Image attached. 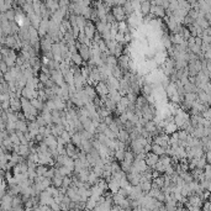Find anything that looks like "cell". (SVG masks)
<instances>
[{
	"instance_id": "obj_1",
	"label": "cell",
	"mask_w": 211,
	"mask_h": 211,
	"mask_svg": "<svg viewBox=\"0 0 211 211\" xmlns=\"http://www.w3.org/2000/svg\"><path fill=\"white\" fill-rule=\"evenodd\" d=\"M77 48H78V53L80 54V57L83 58V61L85 63L89 62L90 58H91V50H90V47L86 46V45H84V43H79L77 41Z\"/></svg>"
},
{
	"instance_id": "obj_2",
	"label": "cell",
	"mask_w": 211,
	"mask_h": 211,
	"mask_svg": "<svg viewBox=\"0 0 211 211\" xmlns=\"http://www.w3.org/2000/svg\"><path fill=\"white\" fill-rule=\"evenodd\" d=\"M111 13H113L116 22H122V21H126L127 20V16H126L122 6H114L113 10H111Z\"/></svg>"
},
{
	"instance_id": "obj_3",
	"label": "cell",
	"mask_w": 211,
	"mask_h": 211,
	"mask_svg": "<svg viewBox=\"0 0 211 211\" xmlns=\"http://www.w3.org/2000/svg\"><path fill=\"white\" fill-rule=\"evenodd\" d=\"M13 201H14V196L8 193L4 197H2V210L13 211Z\"/></svg>"
},
{
	"instance_id": "obj_4",
	"label": "cell",
	"mask_w": 211,
	"mask_h": 211,
	"mask_svg": "<svg viewBox=\"0 0 211 211\" xmlns=\"http://www.w3.org/2000/svg\"><path fill=\"white\" fill-rule=\"evenodd\" d=\"M84 32H85V36L90 40V41H93L94 40V37H95V35H96V27H95V24L93 22V21H88L86 22V26H85V29H84Z\"/></svg>"
},
{
	"instance_id": "obj_5",
	"label": "cell",
	"mask_w": 211,
	"mask_h": 211,
	"mask_svg": "<svg viewBox=\"0 0 211 211\" xmlns=\"http://www.w3.org/2000/svg\"><path fill=\"white\" fill-rule=\"evenodd\" d=\"M95 90H96V93H98V95L101 98V96H108L109 95V91H110V89H109V85L105 83V82H100L96 86H95Z\"/></svg>"
},
{
	"instance_id": "obj_6",
	"label": "cell",
	"mask_w": 211,
	"mask_h": 211,
	"mask_svg": "<svg viewBox=\"0 0 211 211\" xmlns=\"http://www.w3.org/2000/svg\"><path fill=\"white\" fill-rule=\"evenodd\" d=\"M127 180L132 186H137L141 184V174L140 173H129L127 174Z\"/></svg>"
},
{
	"instance_id": "obj_7",
	"label": "cell",
	"mask_w": 211,
	"mask_h": 211,
	"mask_svg": "<svg viewBox=\"0 0 211 211\" xmlns=\"http://www.w3.org/2000/svg\"><path fill=\"white\" fill-rule=\"evenodd\" d=\"M130 148H131V151H132L136 156L140 154V153H143V151H145V146H143L138 140L132 141L131 145H130Z\"/></svg>"
},
{
	"instance_id": "obj_8",
	"label": "cell",
	"mask_w": 211,
	"mask_h": 211,
	"mask_svg": "<svg viewBox=\"0 0 211 211\" xmlns=\"http://www.w3.org/2000/svg\"><path fill=\"white\" fill-rule=\"evenodd\" d=\"M158 162H159V157H158L157 154H154L153 152H149V153L146 156V163H147L148 167L154 168L156 164H157Z\"/></svg>"
},
{
	"instance_id": "obj_9",
	"label": "cell",
	"mask_w": 211,
	"mask_h": 211,
	"mask_svg": "<svg viewBox=\"0 0 211 211\" xmlns=\"http://www.w3.org/2000/svg\"><path fill=\"white\" fill-rule=\"evenodd\" d=\"M10 109H11L14 113H20V111H22L21 99H19V98L11 99V100H10Z\"/></svg>"
},
{
	"instance_id": "obj_10",
	"label": "cell",
	"mask_w": 211,
	"mask_h": 211,
	"mask_svg": "<svg viewBox=\"0 0 211 211\" xmlns=\"http://www.w3.org/2000/svg\"><path fill=\"white\" fill-rule=\"evenodd\" d=\"M151 14H153L157 19H162L165 16V9H163L162 6H157V5H152V9H151Z\"/></svg>"
},
{
	"instance_id": "obj_11",
	"label": "cell",
	"mask_w": 211,
	"mask_h": 211,
	"mask_svg": "<svg viewBox=\"0 0 211 211\" xmlns=\"http://www.w3.org/2000/svg\"><path fill=\"white\" fill-rule=\"evenodd\" d=\"M84 91H85V94L88 95V98L91 100V101H94L99 95H98V93H96V90H95V86H93V85H86L85 88H84Z\"/></svg>"
},
{
	"instance_id": "obj_12",
	"label": "cell",
	"mask_w": 211,
	"mask_h": 211,
	"mask_svg": "<svg viewBox=\"0 0 211 211\" xmlns=\"http://www.w3.org/2000/svg\"><path fill=\"white\" fill-rule=\"evenodd\" d=\"M47 146H48V148L51 149V151H54V149H57L58 148V142H57V138L54 137V136H50V137H46L45 138V141H43Z\"/></svg>"
},
{
	"instance_id": "obj_13",
	"label": "cell",
	"mask_w": 211,
	"mask_h": 211,
	"mask_svg": "<svg viewBox=\"0 0 211 211\" xmlns=\"http://www.w3.org/2000/svg\"><path fill=\"white\" fill-rule=\"evenodd\" d=\"M63 179H64V177L56 169V175L52 178V185L53 186H56V188H62V185H63Z\"/></svg>"
},
{
	"instance_id": "obj_14",
	"label": "cell",
	"mask_w": 211,
	"mask_h": 211,
	"mask_svg": "<svg viewBox=\"0 0 211 211\" xmlns=\"http://www.w3.org/2000/svg\"><path fill=\"white\" fill-rule=\"evenodd\" d=\"M46 8L50 10V13L53 15L56 11L59 10V2H52V0H47V2L45 3Z\"/></svg>"
},
{
	"instance_id": "obj_15",
	"label": "cell",
	"mask_w": 211,
	"mask_h": 211,
	"mask_svg": "<svg viewBox=\"0 0 211 211\" xmlns=\"http://www.w3.org/2000/svg\"><path fill=\"white\" fill-rule=\"evenodd\" d=\"M151 9H152V3L151 2H142L141 4V14L143 18H146L147 15L151 14Z\"/></svg>"
},
{
	"instance_id": "obj_16",
	"label": "cell",
	"mask_w": 211,
	"mask_h": 211,
	"mask_svg": "<svg viewBox=\"0 0 211 211\" xmlns=\"http://www.w3.org/2000/svg\"><path fill=\"white\" fill-rule=\"evenodd\" d=\"M64 131H66V127L63 125H52V136H54L56 138L61 137Z\"/></svg>"
},
{
	"instance_id": "obj_17",
	"label": "cell",
	"mask_w": 211,
	"mask_h": 211,
	"mask_svg": "<svg viewBox=\"0 0 211 211\" xmlns=\"http://www.w3.org/2000/svg\"><path fill=\"white\" fill-rule=\"evenodd\" d=\"M16 131H20V132H22V133L29 132V124H27V121H21V120H19V121L16 122Z\"/></svg>"
},
{
	"instance_id": "obj_18",
	"label": "cell",
	"mask_w": 211,
	"mask_h": 211,
	"mask_svg": "<svg viewBox=\"0 0 211 211\" xmlns=\"http://www.w3.org/2000/svg\"><path fill=\"white\" fill-rule=\"evenodd\" d=\"M31 101V105H32V106L36 109V110H38L40 113H42V110L45 109V102L43 101H41L40 99H32V100H30Z\"/></svg>"
},
{
	"instance_id": "obj_19",
	"label": "cell",
	"mask_w": 211,
	"mask_h": 211,
	"mask_svg": "<svg viewBox=\"0 0 211 211\" xmlns=\"http://www.w3.org/2000/svg\"><path fill=\"white\" fill-rule=\"evenodd\" d=\"M119 190H120V184L115 179L111 178V180L109 181V191L111 194H116V193H119Z\"/></svg>"
},
{
	"instance_id": "obj_20",
	"label": "cell",
	"mask_w": 211,
	"mask_h": 211,
	"mask_svg": "<svg viewBox=\"0 0 211 211\" xmlns=\"http://www.w3.org/2000/svg\"><path fill=\"white\" fill-rule=\"evenodd\" d=\"M96 111H98V114H99V116H100V119H101L102 121H104L105 119H106V117L111 116V114H113V113H111L109 109H106L105 106H104V108H100V109H98Z\"/></svg>"
},
{
	"instance_id": "obj_21",
	"label": "cell",
	"mask_w": 211,
	"mask_h": 211,
	"mask_svg": "<svg viewBox=\"0 0 211 211\" xmlns=\"http://www.w3.org/2000/svg\"><path fill=\"white\" fill-rule=\"evenodd\" d=\"M189 205L199 209L201 206V197H199L197 195H191L189 197Z\"/></svg>"
},
{
	"instance_id": "obj_22",
	"label": "cell",
	"mask_w": 211,
	"mask_h": 211,
	"mask_svg": "<svg viewBox=\"0 0 211 211\" xmlns=\"http://www.w3.org/2000/svg\"><path fill=\"white\" fill-rule=\"evenodd\" d=\"M122 8H124V11H125V14H126L127 18L135 14V10H133V6H132V2H126Z\"/></svg>"
},
{
	"instance_id": "obj_23",
	"label": "cell",
	"mask_w": 211,
	"mask_h": 211,
	"mask_svg": "<svg viewBox=\"0 0 211 211\" xmlns=\"http://www.w3.org/2000/svg\"><path fill=\"white\" fill-rule=\"evenodd\" d=\"M119 32H120V34H124V35L131 34V31H130V26H129L127 21L119 22Z\"/></svg>"
},
{
	"instance_id": "obj_24",
	"label": "cell",
	"mask_w": 211,
	"mask_h": 211,
	"mask_svg": "<svg viewBox=\"0 0 211 211\" xmlns=\"http://www.w3.org/2000/svg\"><path fill=\"white\" fill-rule=\"evenodd\" d=\"M152 152H153L154 154H157L158 157H161V156L165 154V149H164L162 146L156 145V143H153V145H152Z\"/></svg>"
},
{
	"instance_id": "obj_25",
	"label": "cell",
	"mask_w": 211,
	"mask_h": 211,
	"mask_svg": "<svg viewBox=\"0 0 211 211\" xmlns=\"http://www.w3.org/2000/svg\"><path fill=\"white\" fill-rule=\"evenodd\" d=\"M5 46H8L10 50H16V38H15V36H8Z\"/></svg>"
},
{
	"instance_id": "obj_26",
	"label": "cell",
	"mask_w": 211,
	"mask_h": 211,
	"mask_svg": "<svg viewBox=\"0 0 211 211\" xmlns=\"http://www.w3.org/2000/svg\"><path fill=\"white\" fill-rule=\"evenodd\" d=\"M105 108L109 109L111 113H115V111H116V108H117V104H116V102H114L110 98H108V100L105 101Z\"/></svg>"
},
{
	"instance_id": "obj_27",
	"label": "cell",
	"mask_w": 211,
	"mask_h": 211,
	"mask_svg": "<svg viewBox=\"0 0 211 211\" xmlns=\"http://www.w3.org/2000/svg\"><path fill=\"white\" fill-rule=\"evenodd\" d=\"M177 129H178V126H177L174 122H173V124H169V125L165 126L164 133H167L168 136H169V135H174V133H177Z\"/></svg>"
},
{
	"instance_id": "obj_28",
	"label": "cell",
	"mask_w": 211,
	"mask_h": 211,
	"mask_svg": "<svg viewBox=\"0 0 211 211\" xmlns=\"http://www.w3.org/2000/svg\"><path fill=\"white\" fill-rule=\"evenodd\" d=\"M82 142H83V137H82V135H80L79 132L75 133L74 136H72V143H73L74 146H77L78 148H80Z\"/></svg>"
},
{
	"instance_id": "obj_29",
	"label": "cell",
	"mask_w": 211,
	"mask_h": 211,
	"mask_svg": "<svg viewBox=\"0 0 211 211\" xmlns=\"http://www.w3.org/2000/svg\"><path fill=\"white\" fill-rule=\"evenodd\" d=\"M72 62H73L75 66H78V67H82L83 64H85V62L83 61V58L80 57L79 53H75V54L72 56Z\"/></svg>"
},
{
	"instance_id": "obj_30",
	"label": "cell",
	"mask_w": 211,
	"mask_h": 211,
	"mask_svg": "<svg viewBox=\"0 0 211 211\" xmlns=\"http://www.w3.org/2000/svg\"><path fill=\"white\" fill-rule=\"evenodd\" d=\"M63 177H72L73 175V172L69 169V168H67L66 165H62V167H59V168H56Z\"/></svg>"
},
{
	"instance_id": "obj_31",
	"label": "cell",
	"mask_w": 211,
	"mask_h": 211,
	"mask_svg": "<svg viewBox=\"0 0 211 211\" xmlns=\"http://www.w3.org/2000/svg\"><path fill=\"white\" fill-rule=\"evenodd\" d=\"M136 161V154L131 151V149H129V151H126V153H125V162H129V163H133Z\"/></svg>"
},
{
	"instance_id": "obj_32",
	"label": "cell",
	"mask_w": 211,
	"mask_h": 211,
	"mask_svg": "<svg viewBox=\"0 0 211 211\" xmlns=\"http://www.w3.org/2000/svg\"><path fill=\"white\" fill-rule=\"evenodd\" d=\"M132 164L133 163H129V162H121L120 163V167H121V170L122 172H125L126 174H129V173H131V169H132Z\"/></svg>"
},
{
	"instance_id": "obj_33",
	"label": "cell",
	"mask_w": 211,
	"mask_h": 211,
	"mask_svg": "<svg viewBox=\"0 0 211 211\" xmlns=\"http://www.w3.org/2000/svg\"><path fill=\"white\" fill-rule=\"evenodd\" d=\"M106 193H105L100 186H98V185H93L91 186V195H96V196H102V195H105Z\"/></svg>"
},
{
	"instance_id": "obj_34",
	"label": "cell",
	"mask_w": 211,
	"mask_h": 211,
	"mask_svg": "<svg viewBox=\"0 0 211 211\" xmlns=\"http://www.w3.org/2000/svg\"><path fill=\"white\" fill-rule=\"evenodd\" d=\"M48 169H50V167H48V165H42V164H38V165H37V168H36L37 175H42V177H45V175H46V173L48 172Z\"/></svg>"
},
{
	"instance_id": "obj_35",
	"label": "cell",
	"mask_w": 211,
	"mask_h": 211,
	"mask_svg": "<svg viewBox=\"0 0 211 211\" xmlns=\"http://www.w3.org/2000/svg\"><path fill=\"white\" fill-rule=\"evenodd\" d=\"M96 205H98V201L96 200H94L91 196L86 200V202H85V206H86V210H94L95 207H96Z\"/></svg>"
},
{
	"instance_id": "obj_36",
	"label": "cell",
	"mask_w": 211,
	"mask_h": 211,
	"mask_svg": "<svg viewBox=\"0 0 211 211\" xmlns=\"http://www.w3.org/2000/svg\"><path fill=\"white\" fill-rule=\"evenodd\" d=\"M161 194H162V190H161L159 188H152V189H151V191H149V193H148L147 195H148L149 197L157 199V197H158V196H159Z\"/></svg>"
},
{
	"instance_id": "obj_37",
	"label": "cell",
	"mask_w": 211,
	"mask_h": 211,
	"mask_svg": "<svg viewBox=\"0 0 211 211\" xmlns=\"http://www.w3.org/2000/svg\"><path fill=\"white\" fill-rule=\"evenodd\" d=\"M98 186H100L105 193H106L108 190H109V183L106 181V180H105V179H102V178H100L99 179V181H98V184H96Z\"/></svg>"
},
{
	"instance_id": "obj_38",
	"label": "cell",
	"mask_w": 211,
	"mask_h": 211,
	"mask_svg": "<svg viewBox=\"0 0 211 211\" xmlns=\"http://www.w3.org/2000/svg\"><path fill=\"white\" fill-rule=\"evenodd\" d=\"M106 26H108V24H104V22H101V21H98V22L95 24L96 32H98V34H100V35H102V32L105 31V29H106Z\"/></svg>"
},
{
	"instance_id": "obj_39",
	"label": "cell",
	"mask_w": 211,
	"mask_h": 211,
	"mask_svg": "<svg viewBox=\"0 0 211 211\" xmlns=\"http://www.w3.org/2000/svg\"><path fill=\"white\" fill-rule=\"evenodd\" d=\"M91 14H93V8H90V6H86V8H84V10H83V13H82V16H84L88 21L91 19Z\"/></svg>"
},
{
	"instance_id": "obj_40",
	"label": "cell",
	"mask_w": 211,
	"mask_h": 211,
	"mask_svg": "<svg viewBox=\"0 0 211 211\" xmlns=\"http://www.w3.org/2000/svg\"><path fill=\"white\" fill-rule=\"evenodd\" d=\"M153 183H154V184H157V186H158L159 189H163V188H164V184H165L164 175H161V177H158V178H156V179H153Z\"/></svg>"
},
{
	"instance_id": "obj_41",
	"label": "cell",
	"mask_w": 211,
	"mask_h": 211,
	"mask_svg": "<svg viewBox=\"0 0 211 211\" xmlns=\"http://www.w3.org/2000/svg\"><path fill=\"white\" fill-rule=\"evenodd\" d=\"M125 153H126V151H115V159L119 163L124 162L125 161Z\"/></svg>"
},
{
	"instance_id": "obj_42",
	"label": "cell",
	"mask_w": 211,
	"mask_h": 211,
	"mask_svg": "<svg viewBox=\"0 0 211 211\" xmlns=\"http://www.w3.org/2000/svg\"><path fill=\"white\" fill-rule=\"evenodd\" d=\"M152 183H153V181H145V183L141 184L142 191H143L145 194H148V193L151 191V189H152Z\"/></svg>"
},
{
	"instance_id": "obj_43",
	"label": "cell",
	"mask_w": 211,
	"mask_h": 211,
	"mask_svg": "<svg viewBox=\"0 0 211 211\" xmlns=\"http://www.w3.org/2000/svg\"><path fill=\"white\" fill-rule=\"evenodd\" d=\"M154 169L157 170V172H159L161 174H164L165 173V170H167V168H165V165L159 161L157 164H156V167H154Z\"/></svg>"
},
{
	"instance_id": "obj_44",
	"label": "cell",
	"mask_w": 211,
	"mask_h": 211,
	"mask_svg": "<svg viewBox=\"0 0 211 211\" xmlns=\"http://www.w3.org/2000/svg\"><path fill=\"white\" fill-rule=\"evenodd\" d=\"M93 172L99 177V178H102V174H104V167H100V165H95L93 168Z\"/></svg>"
},
{
	"instance_id": "obj_45",
	"label": "cell",
	"mask_w": 211,
	"mask_h": 211,
	"mask_svg": "<svg viewBox=\"0 0 211 211\" xmlns=\"http://www.w3.org/2000/svg\"><path fill=\"white\" fill-rule=\"evenodd\" d=\"M38 78H40V82H41L42 84H45V85H46V84L48 83V80L51 79V77H50V75H47V74H45V73H42V72L40 73Z\"/></svg>"
},
{
	"instance_id": "obj_46",
	"label": "cell",
	"mask_w": 211,
	"mask_h": 211,
	"mask_svg": "<svg viewBox=\"0 0 211 211\" xmlns=\"http://www.w3.org/2000/svg\"><path fill=\"white\" fill-rule=\"evenodd\" d=\"M0 69H2V74L4 75V74H6L8 72H9V66L5 63V61H0Z\"/></svg>"
},
{
	"instance_id": "obj_47",
	"label": "cell",
	"mask_w": 211,
	"mask_h": 211,
	"mask_svg": "<svg viewBox=\"0 0 211 211\" xmlns=\"http://www.w3.org/2000/svg\"><path fill=\"white\" fill-rule=\"evenodd\" d=\"M111 170H113V174H115V173H117V172H120V170H121L120 163H119L117 161H115V162H113V163H111Z\"/></svg>"
},
{
	"instance_id": "obj_48",
	"label": "cell",
	"mask_w": 211,
	"mask_h": 211,
	"mask_svg": "<svg viewBox=\"0 0 211 211\" xmlns=\"http://www.w3.org/2000/svg\"><path fill=\"white\" fill-rule=\"evenodd\" d=\"M108 129H109V126H108L106 124H105V122H101V124L99 125V127L96 129V133H104Z\"/></svg>"
},
{
	"instance_id": "obj_49",
	"label": "cell",
	"mask_w": 211,
	"mask_h": 211,
	"mask_svg": "<svg viewBox=\"0 0 211 211\" xmlns=\"http://www.w3.org/2000/svg\"><path fill=\"white\" fill-rule=\"evenodd\" d=\"M178 137H179V140H180V141H185V140H188V138H189V136H188V131H184V130L178 131Z\"/></svg>"
},
{
	"instance_id": "obj_50",
	"label": "cell",
	"mask_w": 211,
	"mask_h": 211,
	"mask_svg": "<svg viewBox=\"0 0 211 211\" xmlns=\"http://www.w3.org/2000/svg\"><path fill=\"white\" fill-rule=\"evenodd\" d=\"M36 122H37V125H38L40 127H45V126H47V124H46V121H45V119H43V116H42L41 114L37 116Z\"/></svg>"
},
{
	"instance_id": "obj_51",
	"label": "cell",
	"mask_w": 211,
	"mask_h": 211,
	"mask_svg": "<svg viewBox=\"0 0 211 211\" xmlns=\"http://www.w3.org/2000/svg\"><path fill=\"white\" fill-rule=\"evenodd\" d=\"M63 140H64V142L68 145V143H72V136L69 135V132H67V131H64L63 132V135L61 136Z\"/></svg>"
},
{
	"instance_id": "obj_52",
	"label": "cell",
	"mask_w": 211,
	"mask_h": 211,
	"mask_svg": "<svg viewBox=\"0 0 211 211\" xmlns=\"http://www.w3.org/2000/svg\"><path fill=\"white\" fill-rule=\"evenodd\" d=\"M10 138H11V141H13V143L14 145H21V140H20V137L16 135V132L15 133H13V135H10Z\"/></svg>"
},
{
	"instance_id": "obj_53",
	"label": "cell",
	"mask_w": 211,
	"mask_h": 211,
	"mask_svg": "<svg viewBox=\"0 0 211 211\" xmlns=\"http://www.w3.org/2000/svg\"><path fill=\"white\" fill-rule=\"evenodd\" d=\"M56 175V168L54 167H50V169H48V172L46 173V178H48V179H52L53 177Z\"/></svg>"
},
{
	"instance_id": "obj_54",
	"label": "cell",
	"mask_w": 211,
	"mask_h": 211,
	"mask_svg": "<svg viewBox=\"0 0 211 211\" xmlns=\"http://www.w3.org/2000/svg\"><path fill=\"white\" fill-rule=\"evenodd\" d=\"M50 207H51L53 211H62V210H61V205H59V204H57L56 201H54Z\"/></svg>"
},
{
	"instance_id": "obj_55",
	"label": "cell",
	"mask_w": 211,
	"mask_h": 211,
	"mask_svg": "<svg viewBox=\"0 0 211 211\" xmlns=\"http://www.w3.org/2000/svg\"><path fill=\"white\" fill-rule=\"evenodd\" d=\"M104 122H105V124H106L108 126H110V125H111V124L114 122V116L111 115V116H109V117H106V119H105V120H104Z\"/></svg>"
},
{
	"instance_id": "obj_56",
	"label": "cell",
	"mask_w": 211,
	"mask_h": 211,
	"mask_svg": "<svg viewBox=\"0 0 211 211\" xmlns=\"http://www.w3.org/2000/svg\"><path fill=\"white\" fill-rule=\"evenodd\" d=\"M111 211H124V210H122L120 206H117V205H114V206H113V209H111Z\"/></svg>"
}]
</instances>
